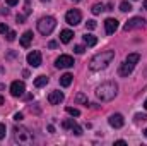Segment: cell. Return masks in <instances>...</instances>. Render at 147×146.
Instances as JSON below:
<instances>
[{
  "instance_id": "6da1fadb",
  "label": "cell",
  "mask_w": 147,
  "mask_h": 146,
  "mask_svg": "<svg viewBox=\"0 0 147 146\" xmlns=\"http://www.w3.org/2000/svg\"><path fill=\"white\" fill-rule=\"evenodd\" d=\"M113 59H115V52H113V50H105V52H101V53H96V55L91 59L89 69H91V71H101V69L108 67V64H111Z\"/></svg>"
},
{
  "instance_id": "7a4b0ae2",
  "label": "cell",
  "mask_w": 147,
  "mask_h": 146,
  "mask_svg": "<svg viewBox=\"0 0 147 146\" xmlns=\"http://www.w3.org/2000/svg\"><path fill=\"white\" fill-rule=\"evenodd\" d=\"M116 93H118V86L113 81H106V83H103L101 86L96 88V96L101 102H111L116 96Z\"/></svg>"
},
{
  "instance_id": "3957f363",
  "label": "cell",
  "mask_w": 147,
  "mask_h": 146,
  "mask_svg": "<svg viewBox=\"0 0 147 146\" xmlns=\"http://www.w3.org/2000/svg\"><path fill=\"white\" fill-rule=\"evenodd\" d=\"M55 26H57V21H55V17H51V16L41 17V19L38 21V31H39L41 35H45V36L51 35L53 29H55Z\"/></svg>"
},
{
  "instance_id": "277c9868",
  "label": "cell",
  "mask_w": 147,
  "mask_h": 146,
  "mask_svg": "<svg viewBox=\"0 0 147 146\" xmlns=\"http://www.w3.org/2000/svg\"><path fill=\"white\" fill-rule=\"evenodd\" d=\"M146 28V21L142 19V17H132L125 26H123V29L125 31H132V29H144Z\"/></svg>"
},
{
  "instance_id": "5b68a950",
  "label": "cell",
  "mask_w": 147,
  "mask_h": 146,
  "mask_svg": "<svg viewBox=\"0 0 147 146\" xmlns=\"http://www.w3.org/2000/svg\"><path fill=\"white\" fill-rule=\"evenodd\" d=\"M55 67H58V69H70V67H74V59L70 55H60L55 60Z\"/></svg>"
},
{
  "instance_id": "8992f818",
  "label": "cell",
  "mask_w": 147,
  "mask_h": 146,
  "mask_svg": "<svg viewBox=\"0 0 147 146\" xmlns=\"http://www.w3.org/2000/svg\"><path fill=\"white\" fill-rule=\"evenodd\" d=\"M24 91H26V86H24L22 81H14V83L10 84V95H12V96L21 98V96L24 95Z\"/></svg>"
},
{
  "instance_id": "52a82bcc",
  "label": "cell",
  "mask_w": 147,
  "mask_h": 146,
  "mask_svg": "<svg viewBox=\"0 0 147 146\" xmlns=\"http://www.w3.org/2000/svg\"><path fill=\"white\" fill-rule=\"evenodd\" d=\"M80 19H82V16H80V12H79L77 9H72V10H69V12L65 14V21H67L70 26H77V24L80 23Z\"/></svg>"
},
{
  "instance_id": "ba28073f",
  "label": "cell",
  "mask_w": 147,
  "mask_h": 146,
  "mask_svg": "<svg viewBox=\"0 0 147 146\" xmlns=\"http://www.w3.org/2000/svg\"><path fill=\"white\" fill-rule=\"evenodd\" d=\"M62 127H63V129H70L75 136H80V134H82V129L77 126V122H75L74 119H67V120H63V122H62Z\"/></svg>"
},
{
  "instance_id": "9c48e42d",
  "label": "cell",
  "mask_w": 147,
  "mask_h": 146,
  "mask_svg": "<svg viewBox=\"0 0 147 146\" xmlns=\"http://www.w3.org/2000/svg\"><path fill=\"white\" fill-rule=\"evenodd\" d=\"M28 64L31 67H39L41 65V53L38 50H33V52L28 53Z\"/></svg>"
},
{
  "instance_id": "30bf717a",
  "label": "cell",
  "mask_w": 147,
  "mask_h": 146,
  "mask_svg": "<svg viewBox=\"0 0 147 146\" xmlns=\"http://www.w3.org/2000/svg\"><path fill=\"white\" fill-rule=\"evenodd\" d=\"M105 29H106V35H113L116 29H118V21L113 19V17H108L105 21Z\"/></svg>"
},
{
  "instance_id": "8fae6325",
  "label": "cell",
  "mask_w": 147,
  "mask_h": 146,
  "mask_svg": "<svg viewBox=\"0 0 147 146\" xmlns=\"http://www.w3.org/2000/svg\"><path fill=\"white\" fill-rule=\"evenodd\" d=\"M123 124H125L123 115H120V113H113V115L110 117V126H111V127L120 129V127H123Z\"/></svg>"
},
{
  "instance_id": "7c38bea8",
  "label": "cell",
  "mask_w": 147,
  "mask_h": 146,
  "mask_svg": "<svg viewBox=\"0 0 147 146\" xmlns=\"http://www.w3.org/2000/svg\"><path fill=\"white\" fill-rule=\"evenodd\" d=\"M48 102H50V105H58V103H62V102H63V93H62V91H51V93L48 95Z\"/></svg>"
},
{
  "instance_id": "4fadbf2b",
  "label": "cell",
  "mask_w": 147,
  "mask_h": 146,
  "mask_svg": "<svg viewBox=\"0 0 147 146\" xmlns=\"http://www.w3.org/2000/svg\"><path fill=\"white\" fill-rule=\"evenodd\" d=\"M14 132H16V139H17V141H21V143H22V141H29V139H31V136L28 134V131H26V129H19V127H16V129H14Z\"/></svg>"
},
{
  "instance_id": "5bb4252c",
  "label": "cell",
  "mask_w": 147,
  "mask_h": 146,
  "mask_svg": "<svg viewBox=\"0 0 147 146\" xmlns=\"http://www.w3.org/2000/svg\"><path fill=\"white\" fill-rule=\"evenodd\" d=\"M31 41H33V33H31V31H26V33L21 36V46H22V48H28V46L31 45Z\"/></svg>"
},
{
  "instance_id": "9a60e30c",
  "label": "cell",
  "mask_w": 147,
  "mask_h": 146,
  "mask_svg": "<svg viewBox=\"0 0 147 146\" xmlns=\"http://www.w3.org/2000/svg\"><path fill=\"white\" fill-rule=\"evenodd\" d=\"M72 38H74V33L70 29H63V31L60 33V41H62V43H70Z\"/></svg>"
},
{
  "instance_id": "2e32d148",
  "label": "cell",
  "mask_w": 147,
  "mask_h": 146,
  "mask_svg": "<svg viewBox=\"0 0 147 146\" xmlns=\"http://www.w3.org/2000/svg\"><path fill=\"white\" fill-rule=\"evenodd\" d=\"M72 79H74V76L72 74H63V76H60V84L63 86V88H67V86H70L72 84Z\"/></svg>"
},
{
  "instance_id": "e0dca14e",
  "label": "cell",
  "mask_w": 147,
  "mask_h": 146,
  "mask_svg": "<svg viewBox=\"0 0 147 146\" xmlns=\"http://www.w3.org/2000/svg\"><path fill=\"white\" fill-rule=\"evenodd\" d=\"M48 84V77L46 76H38L36 79H34V86L36 88H43V86H46Z\"/></svg>"
},
{
  "instance_id": "ac0fdd59",
  "label": "cell",
  "mask_w": 147,
  "mask_h": 146,
  "mask_svg": "<svg viewBox=\"0 0 147 146\" xmlns=\"http://www.w3.org/2000/svg\"><path fill=\"white\" fill-rule=\"evenodd\" d=\"M84 43H86L87 46H94V45L98 43V38L94 36V35H86V36H84Z\"/></svg>"
},
{
  "instance_id": "d6986e66",
  "label": "cell",
  "mask_w": 147,
  "mask_h": 146,
  "mask_svg": "<svg viewBox=\"0 0 147 146\" xmlns=\"http://www.w3.org/2000/svg\"><path fill=\"white\" fill-rule=\"evenodd\" d=\"M103 10H106V9H105V5H103V3H96V5H94V7H92V14H94V16H98V14H101V12H103Z\"/></svg>"
},
{
  "instance_id": "ffe728a7",
  "label": "cell",
  "mask_w": 147,
  "mask_h": 146,
  "mask_svg": "<svg viewBox=\"0 0 147 146\" xmlns=\"http://www.w3.org/2000/svg\"><path fill=\"white\" fill-rule=\"evenodd\" d=\"M75 103H86V105H87V98H86V95H84V93H79V95L75 96Z\"/></svg>"
},
{
  "instance_id": "44dd1931",
  "label": "cell",
  "mask_w": 147,
  "mask_h": 146,
  "mask_svg": "<svg viewBox=\"0 0 147 146\" xmlns=\"http://www.w3.org/2000/svg\"><path fill=\"white\" fill-rule=\"evenodd\" d=\"M120 10H121V12H128V10H132V5H130L128 2H121V3H120Z\"/></svg>"
},
{
  "instance_id": "7402d4cb",
  "label": "cell",
  "mask_w": 147,
  "mask_h": 146,
  "mask_svg": "<svg viewBox=\"0 0 147 146\" xmlns=\"http://www.w3.org/2000/svg\"><path fill=\"white\" fill-rule=\"evenodd\" d=\"M65 110H67V113L72 115V117H79V115H80V112H79L77 108H74V107H67Z\"/></svg>"
},
{
  "instance_id": "603a6c76",
  "label": "cell",
  "mask_w": 147,
  "mask_h": 146,
  "mask_svg": "<svg viewBox=\"0 0 147 146\" xmlns=\"http://www.w3.org/2000/svg\"><path fill=\"white\" fill-rule=\"evenodd\" d=\"M135 120H137V122H146L147 115L146 113H137V115H135Z\"/></svg>"
},
{
  "instance_id": "cb8c5ba5",
  "label": "cell",
  "mask_w": 147,
  "mask_h": 146,
  "mask_svg": "<svg viewBox=\"0 0 147 146\" xmlns=\"http://www.w3.org/2000/svg\"><path fill=\"white\" fill-rule=\"evenodd\" d=\"M86 26H87V29H96V26H98V24H96V21H92V19H91V21H87V23H86Z\"/></svg>"
},
{
  "instance_id": "d4e9b609",
  "label": "cell",
  "mask_w": 147,
  "mask_h": 146,
  "mask_svg": "<svg viewBox=\"0 0 147 146\" xmlns=\"http://www.w3.org/2000/svg\"><path fill=\"white\" fill-rule=\"evenodd\" d=\"M7 33H9L7 24H2V23H0V35H7Z\"/></svg>"
},
{
  "instance_id": "484cf974",
  "label": "cell",
  "mask_w": 147,
  "mask_h": 146,
  "mask_svg": "<svg viewBox=\"0 0 147 146\" xmlns=\"http://www.w3.org/2000/svg\"><path fill=\"white\" fill-rule=\"evenodd\" d=\"M84 50H86V48H84L82 45H77V46L74 48V52H75V53H84Z\"/></svg>"
},
{
  "instance_id": "4316f807",
  "label": "cell",
  "mask_w": 147,
  "mask_h": 146,
  "mask_svg": "<svg viewBox=\"0 0 147 146\" xmlns=\"http://www.w3.org/2000/svg\"><path fill=\"white\" fill-rule=\"evenodd\" d=\"M7 40H9V41H14V40H16V33H14V31H9V33H7Z\"/></svg>"
},
{
  "instance_id": "83f0119b",
  "label": "cell",
  "mask_w": 147,
  "mask_h": 146,
  "mask_svg": "<svg viewBox=\"0 0 147 146\" xmlns=\"http://www.w3.org/2000/svg\"><path fill=\"white\" fill-rule=\"evenodd\" d=\"M3 138H5V126L0 124V139H3Z\"/></svg>"
},
{
  "instance_id": "f1b7e54d",
  "label": "cell",
  "mask_w": 147,
  "mask_h": 146,
  "mask_svg": "<svg viewBox=\"0 0 147 146\" xmlns=\"http://www.w3.org/2000/svg\"><path fill=\"white\" fill-rule=\"evenodd\" d=\"M5 2H7V5H10V7H12V5H16L19 0H5Z\"/></svg>"
},
{
  "instance_id": "f546056e",
  "label": "cell",
  "mask_w": 147,
  "mask_h": 146,
  "mask_svg": "<svg viewBox=\"0 0 147 146\" xmlns=\"http://www.w3.org/2000/svg\"><path fill=\"white\" fill-rule=\"evenodd\" d=\"M115 145H118V146H125L127 143H125L123 139H118V141H115Z\"/></svg>"
},
{
  "instance_id": "4dcf8cb0",
  "label": "cell",
  "mask_w": 147,
  "mask_h": 146,
  "mask_svg": "<svg viewBox=\"0 0 147 146\" xmlns=\"http://www.w3.org/2000/svg\"><path fill=\"white\" fill-rule=\"evenodd\" d=\"M48 48H57V41H50L48 43Z\"/></svg>"
},
{
  "instance_id": "1f68e13d",
  "label": "cell",
  "mask_w": 147,
  "mask_h": 146,
  "mask_svg": "<svg viewBox=\"0 0 147 146\" xmlns=\"http://www.w3.org/2000/svg\"><path fill=\"white\" fill-rule=\"evenodd\" d=\"M14 119H16V120H22V113H16Z\"/></svg>"
},
{
  "instance_id": "d6a6232c",
  "label": "cell",
  "mask_w": 147,
  "mask_h": 146,
  "mask_svg": "<svg viewBox=\"0 0 147 146\" xmlns=\"http://www.w3.org/2000/svg\"><path fill=\"white\" fill-rule=\"evenodd\" d=\"M24 21V16H17V23H22Z\"/></svg>"
},
{
  "instance_id": "836d02e7",
  "label": "cell",
  "mask_w": 147,
  "mask_h": 146,
  "mask_svg": "<svg viewBox=\"0 0 147 146\" xmlns=\"http://www.w3.org/2000/svg\"><path fill=\"white\" fill-rule=\"evenodd\" d=\"M2 103H3V96H0V105H2Z\"/></svg>"
},
{
  "instance_id": "e575fe53",
  "label": "cell",
  "mask_w": 147,
  "mask_h": 146,
  "mask_svg": "<svg viewBox=\"0 0 147 146\" xmlns=\"http://www.w3.org/2000/svg\"><path fill=\"white\" fill-rule=\"evenodd\" d=\"M144 9H146V10H147V0H146V2H144Z\"/></svg>"
},
{
  "instance_id": "d590c367",
  "label": "cell",
  "mask_w": 147,
  "mask_h": 146,
  "mask_svg": "<svg viewBox=\"0 0 147 146\" xmlns=\"http://www.w3.org/2000/svg\"><path fill=\"white\" fill-rule=\"evenodd\" d=\"M144 107H146V110H147V100H146V103H144Z\"/></svg>"
},
{
  "instance_id": "8d00e7d4",
  "label": "cell",
  "mask_w": 147,
  "mask_h": 146,
  "mask_svg": "<svg viewBox=\"0 0 147 146\" xmlns=\"http://www.w3.org/2000/svg\"><path fill=\"white\" fill-rule=\"evenodd\" d=\"M41 2H50V0H41Z\"/></svg>"
},
{
  "instance_id": "74e56055",
  "label": "cell",
  "mask_w": 147,
  "mask_h": 146,
  "mask_svg": "<svg viewBox=\"0 0 147 146\" xmlns=\"http://www.w3.org/2000/svg\"><path fill=\"white\" fill-rule=\"evenodd\" d=\"M74 2H80V0H74Z\"/></svg>"
},
{
  "instance_id": "f35d334b",
  "label": "cell",
  "mask_w": 147,
  "mask_h": 146,
  "mask_svg": "<svg viewBox=\"0 0 147 146\" xmlns=\"http://www.w3.org/2000/svg\"><path fill=\"white\" fill-rule=\"evenodd\" d=\"M146 136H147V129H146Z\"/></svg>"
}]
</instances>
